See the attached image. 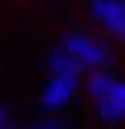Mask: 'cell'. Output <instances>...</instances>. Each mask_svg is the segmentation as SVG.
I'll list each match as a JSON object with an SVG mask.
<instances>
[{"label": "cell", "instance_id": "6da1fadb", "mask_svg": "<svg viewBox=\"0 0 125 129\" xmlns=\"http://www.w3.org/2000/svg\"><path fill=\"white\" fill-rule=\"evenodd\" d=\"M65 56H69L77 69H93V73H101V69L109 64V44L93 40L89 32H73V36L65 40Z\"/></svg>", "mask_w": 125, "mask_h": 129}, {"label": "cell", "instance_id": "7a4b0ae2", "mask_svg": "<svg viewBox=\"0 0 125 129\" xmlns=\"http://www.w3.org/2000/svg\"><path fill=\"white\" fill-rule=\"evenodd\" d=\"M89 16H93L105 32H113V36L125 40V0H93V4H89Z\"/></svg>", "mask_w": 125, "mask_h": 129}, {"label": "cell", "instance_id": "3957f363", "mask_svg": "<svg viewBox=\"0 0 125 129\" xmlns=\"http://www.w3.org/2000/svg\"><path fill=\"white\" fill-rule=\"evenodd\" d=\"M73 89H77V77H52L48 89H44V109H48V113L65 109V105L73 101Z\"/></svg>", "mask_w": 125, "mask_h": 129}, {"label": "cell", "instance_id": "277c9868", "mask_svg": "<svg viewBox=\"0 0 125 129\" xmlns=\"http://www.w3.org/2000/svg\"><path fill=\"white\" fill-rule=\"evenodd\" d=\"M97 113H101L105 121H125V81H117V89H113L105 101H97Z\"/></svg>", "mask_w": 125, "mask_h": 129}, {"label": "cell", "instance_id": "5b68a950", "mask_svg": "<svg viewBox=\"0 0 125 129\" xmlns=\"http://www.w3.org/2000/svg\"><path fill=\"white\" fill-rule=\"evenodd\" d=\"M113 89H117V77H113V73H105V69H101V73H89V97H93V101H105Z\"/></svg>", "mask_w": 125, "mask_h": 129}, {"label": "cell", "instance_id": "8992f818", "mask_svg": "<svg viewBox=\"0 0 125 129\" xmlns=\"http://www.w3.org/2000/svg\"><path fill=\"white\" fill-rule=\"evenodd\" d=\"M44 129H69V125H44Z\"/></svg>", "mask_w": 125, "mask_h": 129}]
</instances>
